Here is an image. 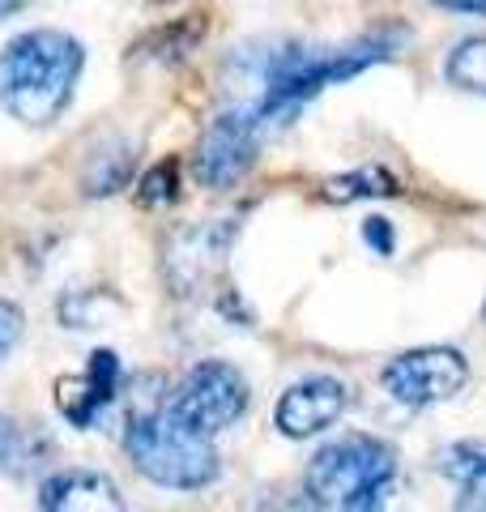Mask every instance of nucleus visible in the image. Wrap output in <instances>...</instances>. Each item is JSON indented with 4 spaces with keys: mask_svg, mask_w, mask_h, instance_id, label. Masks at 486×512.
<instances>
[{
    "mask_svg": "<svg viewBox=\"0 0 486 512\" xmlns=\"http://www.w3.org/2000/svg\"><path fill=\"white\" fill-rule=\"evenodd\" d=\"M86 52L64 30H26L0 52V107L22 124H52L73 99Z\"/></svg>",
    "mask_w": 486,
    "mask_h": 512,
    "instance_id": "f257e3e1",
    "label": "nucleus"
},
{
    "mask_svg": "<svg viewBox=\"0 0 486 512\" xmlns=\"http://www.w3.org/2000/svg\"><path fill=\"white\" fill-rule=\"evenodd\" d=\"M397 47L388 39H359L346 47H303V43H286L282 52H273L265 64V90L256 103V120H286L295 111L320 94L324 86L350 82L363 69L380 60H393Z\"/></svg>",
    "mask_w": 486,
    "mask_h": 512,
    "instance_id": "f03ea898",
    "label": "nucleus"
},
{
    "mask_svg": "<svg viewBox=\"0 0 486 512\" xmlns=\"http://www.w3.org/2000/svg\"><path fill=\"white\" fill-rule=\"evenodd\" d=\"M124 453L141 478H150L158 487H171V491H201L222 470L209 436L184 427L171 410H158V406L128 419Z\"/></svg>",
    "mask_w": 486,
    "mask_h": 512,
    "instance_id": "7ed1b4c3",
    "label": "nucleus"
},
{
    "mask_svg": "<svg viewBox=\"0 0 486 512\" xmlns=\"http://www.w3.org/2000/svg\"><path fill=\"white\" fill-rule=\"evenodd\" d=\"M397 483V453L376 436H342L307 461L303 487L320 508H380L384 491Z\"/></svg>",
    "mask_w": 486,
    "mask_h": 512,
    "instance_id": "20e7f679",
    "label": "nucleus"
},
{
    "mask_svg": "<svg viewBox=\"0 0 486 512\" xmlns=\"http://www.w3.org/2000/svg\"><path fill=\"white\" fill-rule=\"evenodd\" d=\"M167 410L184 427L201 431V436H218V431L235 427L243 419V410H248V380L231 363L205 359L180 380Z\"/></svg>",
    "mask_w": 486,
    "mask_h": 512,
    "instance_id": "39448f33",
    "label": "nucleus"
},
{
    "mask_svg": "<svg viewBox=\"0 0 486 512\" xmlns=\"http://www.w3.org/2000/svg\"><path fill=\"white\" fill-rule=\"evenodd\" d=\"M384 389L393 402L410 406V410H423L435 402H448L457 397L469 380V363L461 350L452 346H423V350H405L393 363L380 372Z\"/></svg>",
    "mask_w": 486,
    "mask_h": 512,
    "instance_id": "423d86ee",
    "label": "nucleus"
},
{
    "mask_svg": "<svg viewBox=\"0 0 486 512\" xmlns=\"http://www.w3.org/2000/svg\"><path fill=\"white\" fill-rule=\"evenodd\" d=\"M256 150H261V120L256 111H226L205 128L197 154H192V175L201 188H235L252 171Z\"/></svg>",
    "mask_w": 486,
    "mask_h": 512,
    "instance_id": "0eeeda50",
    "label": "nucleus"
},
{
    "mask_svg": "<svg viewBox=\"0 0 486 512\" xmlns=\"http://www.w3.org/2000/svg\"><path fill=\"white\" fill-rule=\"evenodd\" d=\"M124 384V367H120V355H111V350H94L86 372L77 376H60L56 380V406L60 414L69 419L73 427H94L103 419V410L116 402Z\"/></svg>",
    "mask_w": 486,
    "mask_h": 512,
    "instance_id": "6e6552de",
    "label": "nucleus"
},
{
    "mask_svg": "<svg viewBox=\"0 0 486 512\" xmlns=\"http://www.w3.org/2000/svg\"><path fill=\"white\" fill-rule=\"evenodd\" d=\"M346 410V389L329 376H316V380H303L295 389H286L278 397V410H273V423L286 440H307L316 431L333 427Z\"/></svg>",
    "mask_w": 486,
    "mask_h": 512,
    "instance_id": "1a4fd4ad",
    "label": "nucleus"
},
{
    "mask_svg": "<svg viewBox=\"0 0 486 512\" xmlns=\"http://www.w3.org/2000/svg\"><path fill=\"white\" fill-rule=\"evenodd\" d=\"M39 508H52V512H120L124 495L99 470H60L43 483Z\"/></svg>",
    "mask_w": 486,
    "mask_h": 512,
    "instance_id": "9d476101",
    "label": "nucleus"
},
{
    "mask_svg": "<svg viewBox=\"0 0 486 512\" xmlns=\"http://www.w3.org/2000/svg\"><path fill=\"white\" fill-rule=\"evenodd\" d=\"M444 474L457 483V508L486 512V448H448Z\"/></svg>",
    "mask_w": 486,
    "mask_h": 512,
    "instance_id": "9b49d317",
    "label": "nucleus"
},
{
    "mask_svg": "<svg viewBox=\"0 0 486 512\" xmlns=\"http://www.w3.org/2000/svg\"><path fill=\"white\" fill-rule=\"evenodd\" d=\"M397 175L384 171V167H359V171H346V175H333L324 180L320 197L329 205H350V201H367V197H397Z\"/></svg>",
    "mask_w": 486,
    "mask_h": 512,
    "instance_id": "f8f14e48",
    "label": "nucleus"
},
{
    "mask_svg": "<svg viewBox=\"0 0 486 512\" xmlns=\"http://www.w3.org/2000/svg\"><path fill=\"white\" fill-rule=\"evenodd\" d=\"M39 457H43V444L35 431L18 419H9V414H0V474L18 478L26 470H35Z\"/></svg>",
    "mask_w": 486,
    "mask_h": 512,
    "instance_id": "ddd939ff",
    "label": "nucleus"
},
{
    "mask_svg": "<svg viewBox=\"0 0 486 512\" xmlns=\"http://www.w3.org/2000/svg\"><path fill=\"white\" fill-rule=\"evenodd\" d=\"M448 82L469 94H486V35L465 39L448 56Z\"/></svg>",
    "mask_w": 486,
    "mask_h": 512,
    "instance_id": "4468645a",
    "label": "nucleus"
},
{
    "mask_svg": "<svg viewBox=\"0 0 486 512\" xmlns=\"http://www.w3.org/2000/svg\"><path fill=\"white\" fill-rule=\"evenodd\" d=\"M128 171H133V154H128V150H111V158H99V163L86 171V192H94V197H107V192H116L120 184H128Z\"/></svg>",
    "mask_w": 486,
    "mask_h": 512,
    "instance_id": "2eb2a0df",
    "label": "nucleus"
},
{
    "mask_svg": "<svg viewBox=\"0 0 486 512\" xmlns=\"http://www.w3.org/2000/svg\"><path fill=\"white\" fill-rule=\"evenodd\" d=\"M180 197V163L167 158V163H158L150 175L141 180V201L145 205H167Z\"/></svg>",
    "mask_w": 486,
    "mask_h": 512,
    "instance_id": "dca6fc26",
    "label": "nucleus"
},
{
    "mask_svg": "<svg viewBox=\"0 0 486 512\" xmlns=\"http://www.w3.org/2000/svg\"><path fill=\"white\" fill-rule=\"evenodd\" d=\"M22 329H26V316L18 303H9V299H0V363H5L13 355V346L22 342Z\"/></svg>",
    "mask_w": 486,
    "mask_h": 512,
    "instance_id": "f3484780",
    "label": "nucleus"
},
{
    "mask_svg": "<svg viewBox=\"0 0 486 512\" xmlns=\"http://www.w3.org/2000/svg\"><path fill=\"white\" fill-rule=\"evenodd\" d=\"M363 239L380 256H393V248H397V235H393V222H388V218H367L363 222Z\"/></svg>",
    "mask_w": 486,
    "mask_h": 512,
    "instance_id": "a211bd4d",
    "label": "nucleus"
},
{
    "mask_svg": "<svg viewBox=\"0 0 486 512\" xmlns=\"http://www.w3.org/2000/svg\"><path fill=\"white\" fill-rule=\"evenodd\" d=\"M440 9H457V13H482L486 18V0H431Z\"/></svg>",
    "mask_w": 486,
    "mask_h": 512,
    "instance_id": "6ab92c4d",
    "label": "nucleus"
},
{
    "mask_svg": "<svg viewBox=\"0 0 486 512\" xmlns=\"http://www.w3.org/2000/svg\"><path fill=\"white\" fill-rule=\"evenodd\" d=\"M30 5V0H0V22H5V18H13V13H18V9H26Z\"/></svg>",
    "mask_w": 486,
    "mask_h": 512,
    "instance_id": "aec40b11",
    "label": "nucleus"
}]
</instances>
